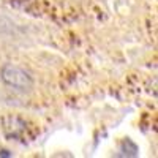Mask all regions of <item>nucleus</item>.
<instances>
[{
  "label": "nucleus",
  "mask_w": 158,
  "mask_h": 158,
  "mask_svg": "<svg viewBox=\"0 0 158 158\" xmlns=\"http://www.w3.org/2000/svg\"><path fill=\"white\" fill-rule=\"evenodd\" d=\"M0 77L2 81L16 89V90H22V92H27L33 87V77L29 71H25L24 68L18 67V65H13V63H6L3 65V68L0 70Z\"/></svg>",
  "instance_id": "1"
},
{
  "label": "nucleus",
  "mask_w": 158,
  "mask_h": 158,
  "mask_svg": "<svg viewBox=\"0 0 158 158\" xmlns=\"http://www.w3.org/2000/svg\"><path fill=\"white\" fill-rule=\"evenodd\" d=\"M3 130L5 133L11 138H19L21 135L25 133V130H27V127H25V122L21 120L19 117H5L3 118Z\"/></svg>",
  "instance_id": "2"
}]
</instances>
